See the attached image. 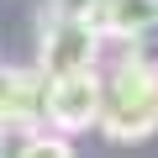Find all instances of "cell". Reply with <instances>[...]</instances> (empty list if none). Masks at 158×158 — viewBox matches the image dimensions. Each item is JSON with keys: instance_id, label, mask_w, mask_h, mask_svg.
<instances>
[{"instance_id": "cell-1", "label": "cell", "mask_w": 158, "mask_h": 158, "mask_svg": "<svg viewBox=\"0 0 158 158\" xmlns=\"http://www.w3.org/2000/svg\"><path fill=\"white\" fill-rule=\"evenodd\" d=\"M95 127L111 142H142L158 132V63L148 58H127L111 85L100 90V116Z\"/></svg>"}, {"instance_id": "cell-2", "label": "cell", "mask_w": 158, "mask_h": 158, "mask_svg": "<svg viewBox=\"0 0 158 158\" xmlns=\"http://www.w3.org/2000/svg\"><path fill=\"white\" fill-rule=\"evenodd\" d=\"M48 79V74H42ZM100 74L95 69H74V74H53L42 85V121L53 132H90L95 116H100Z\"/></svg>"}, {"instance_id": "cell-3", "label": "cell", "mask_w": 158, "mask_h": 158, "mask_svg": "<svg viewBox=\"0 0 158 158\" xmlns=\"http://www.w3.org/2000/svg\"><path fill=\"white\" fill-rule=\"evenodd\" d=\"M100 58V32L85 16H48L42 11V42H37V69L53 74H74V69H95Z\"/></svg>"}, {"instance_id": "cell-4", "label": "cell", "mask_w": 158, "mask_h": 158, "mask_svg": "<svg viewBox=\"0 0 158 158\" xmlns=\"http://www.w3.org/2000/svg\"><path fill=\"white\" fill-rule=\"evenodd\" d=\"M42 69L0 63V132H32L42 121Z\"/></svg>"}, {"instance_id": "cell-5", "label": "cell", "mask_w": 158, "mask_h": 158, "mask_svg": "<svg viewBox=\"0 0 158 158\" xmlns=\"http://www.w3.org/2000/svg\"><path fill=\"white\" fill-rule=\"evenodd\" d=\"M85 21H90L100 37L132 42V37L158 32V0H95V11H90Z\"/></svg>"}, {"instance_id": "cell-6", "label": "cell", "mask_w": 158, "mask_h": 158, "mask_svg": "<svg viewBox=\"0 0 158 158\" xmlns=\"http://www.w3.org/2000/svg\"><path fill=\"white\" fill-rule=\"evenodd\" d=\"M16 158H74V148H69L63 132H27V142H21Z\"/></svg>"}, {"instance_id": "cell-7", "label": "cell", "mask_w": 158, "mask_h": 158, "mask_svg": "<svg viewBox=\"0 0 158 158\" xmlns=\"http://www.w3.org/2000/svg\"><path fill=\"white\" fill-rule=\"evenodd\" d=\"M95 0H48V16H90Z\"/></svg>"}]
</instances>
